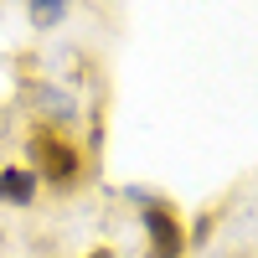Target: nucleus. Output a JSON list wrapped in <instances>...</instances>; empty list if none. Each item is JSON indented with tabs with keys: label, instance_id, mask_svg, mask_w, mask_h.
Returning <instances> with one entry per match:
<instances>
[{
	"label": "nucleus",
	"instance_id": "6",
	"mask_svg": "<svg viewBox=\"0 0 258 258\" xmlns=\"http://www.w3.org/2000/svg\"><path fill=\"white\" fill-rule=\"evenodd\" d=\"M232 258H248V253H232Z\"/></svg>",
	"mask_w": 258,
	"mask_h": 258
},
{
	"label": "nucleus",
	"instance_id": "3",
	"mask_svg": "<svg viewBox=\"0 0 258 258\" xmlns=\"http://www.w3.org/2000/svg\"><path fill=\"white\" fill-rule=\"evenodd\" d=\"M36 176L26 165H16V160H6L0 165V207H16V212H26V207H36Z\"/></svg>",
	"mask_w": 258,
	"mask_h": 258
},
{
	"label": "nucleus",
	"instance_id": "4",
	"mask_svg": "<svg viewBox=\"0 0 258 258\" xmlns=\"http://www.w3.org/2000/svg\"><path fill=\"white\" fill-rule=\"evenodd\" d=\"M26 16H31V26H36V31H52V26H62V16H68V6H31Z\"/></svg>",
	"mask_w": 258,
	"mask_h": 258
},
{
	"label": "nucleus",
	"instance_id": "1",
	"mask_svg": "<svg viewBox=\"0 0 258 258\" xmlns=\"http://www.w3.org/2000/svg\"><path fill=\"white\" fill-rule=\"evenodd\" d=\"M26 170L57 191H73L88 176V150H83L57 119H36L26 129Z\"/></svg>",
	"mask_w": 258,
	"mask_h": 258
},
{
	"label": "nucleus",
	"instance_id": "5",
	"mask_svg": "<svg viewBox=\"0 0 258 258\" xmlns=\"http://www.w3.org/2000/svg\"><path fill=\"white\" fill-rule=\"evenodd\" d=\"M88 258H114V248H109V243H103V248H93Z\"/></svg>",
	"mask_w": 258,
	"mask_h": 258
},
{
	"label": "nucleus",
	"instance_id": "2",
	"mask_svg": "<svg viewBox=\"0 0 258 258\" xmlns=\"http://www.w3.org/2000/svg\"><path fill=\"white\" fill-rule=\"evenodd\" d=\"M140 202V222L150 238V258H186V222L165 197H135Z\"/></svg>",
	"mask_w": 258,
	"mask_h": 258
}]
</instances>
